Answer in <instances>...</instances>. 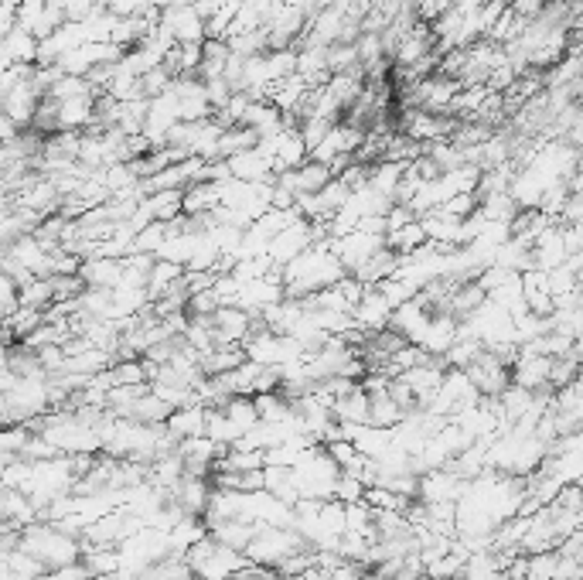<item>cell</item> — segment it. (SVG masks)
Wrapping results in <instances>:
<instances>
[{"mask_svg":"<svg viewBox=\"0 0 583 580\" xmlns=\"http://www.w3.org/2000/svg\"><path fill=\"white\" fill-rule=\"evenodd\" d=\"M464 372H468L471 383L478 386V393L491 396V400H495V396H502L505 389L512 386V366H508L505 359H498L495 352H488V348Z\"/></svg>","mask_w":583,"mask_h":580,"instance_id":"1","label":"cell"},{"mask_svg":"<svg viewBox=\"0 0 583 580\" xmlns=\"http://www.w3.org/2000/svg\"><path fill=\"white\" fill-rule=\"evenodd\" d=\"M161 28L171 31L178 45H205L208 41V24L198 14L195 4H181V7H164L161 11Z\"/></svg>","mask_w":583,"mask_h":580,"instance_id":"2","label":"cell"},{"mask_svg":"<svg viewBox=\"0 0 583 580\" xmlns=\"http://www.w3.org/2000/svg\"><path fill=\"white\" fill-rule=\"evenodd\" d=\"M328 243H331V250L338 253V260L345 263L348 273H355L365 260H372L379 250H386V236H372V232H365V229H355V232H348V236L328 239Z\"/></svg>","mask_w":583,"mask_h":580,"instance_id":"3","label":"cell"},{"mask_svg":"<svg viewBox=\"0 0 583 580\" xmlns=\"http://www.w3.org/2000/svg\"><path fill=\"white\" fill-rule=\"evenodd\" d=\"M393 311H396L393 304H389L376 287H369L362 294V301L355 304V311H352L355 328L358 331H369V335H376V331H386L389 321H393Z\"/></svg>","mask_w":583,"mask_h":580,"instance_id":"4","label":"cell"},{"mask_svg":"<svg viewBox=\"0 0 583 580\" xmlns=\"http://www.w3.org/2000/svg\"><path fill=\"white\" fill-rule=\"evenodd\" d=\"M38 48L41 41L18 24V28L4 35V69H11V65H38Z\"/></svg>","mask_w":583,"mask_h":580,"instance_id":"5","label":"cell"},{"mask_svg":"<svg viewBox=\"0 0 583 580\" xmlns=\"http://www.w3.org/2000/svg\"><path fill=\"white\" fill-rule=\"evenodd\" d=\"M430 239H427V229H423V222L420 219H413L410 226H403V229H396V232H389L386 236V246L389 250H396L399 256H410L416 250H423Z\"/></svg>","mask_w":583,"mask_h":580,"instance_id":"6","label":"cell"},{"mask_svg":"<svg viewBox=\"0 0 583 580\" xmlns=\"http://www.w3.org/2000/svg\"><path fill=\"white\" fill-rule=\"evenodd\" d=\"M253 147H260V137H256L249 127H226V134H222V140H219V157L226 161V157L253 151Z\"/></svg>","mask_w":583,"mask_h":580,"instance_id":"7","label":"cell"}]
</instances>
